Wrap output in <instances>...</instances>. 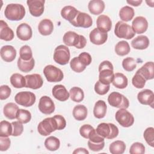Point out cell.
Listing matches in <instances>:
<instances>
[{"mask_svg": "<svg viewBox=\"0 0 154 154\" xmlns=\"http://www.w3.org/2000/svg\"><path fill=\"white\" fill-rule=\"evenodd\" d=\"M141 74L146 80L152 79L154 78V64L153 62L149 61L146 63L137 71Z\"/></svg>", "mask_w": 154, "mask_h": 154, "instance_id": "cell-23", "label": "cell"}, {"mask_svg": "<svg viewBox=\"0 0 154 154\" xmlns=\"http://www.w3.org/2000/svg\"><path fill=\"white\" fill-rule=\"evenodd\" d=\"M53 96L60 101H66L70 97L69 93L66 90V87L63 85H55L52 90Z\"/></svg>", "mask_w": 154, "mask_h": 154, "instance_id": "cell-21", "label": "cell"}, {"mask_svg": "<svg viewBox=\"0 0 154 154\" xmlns=\"http://www.w3.org/2000/svg\"><path fill=\"white\" fill-rule=\"evenodd\" d=\"M16 119L17 120L22 124L28 123L31 119V112L26 109H19L16 115Z\"/></svg>", "mask_w": 154, "mask_h": 154, "instance_id": "cell-41", "label": "cell"}, {"mask_svg": "<svg viewBox=\"0 0 154 154\" xmlns=\"http://www.w3.org/2000/svg\"><path fill=\"white\" fill-rule=\"evenodd\" d=\"M131 27L135 33H144L148 28L147 20L144 17L137 16L133 20Z\"/></svg>", "mask_w": 154, "mask_h": 154, "instance_id": "cell-17", "label": "cell"}, {"mask_svg": "<svg viewBox=\"0 0 154 154\" xmlns=\"http://www.w3.org/2000/svg\"><path fill=\"white\" fill-rule=\"evenodd\" d=\"M105 146V141L101 143H93L88 140V146L89 149L94 152H98L102 150Z\"/></svg>", "mask_w": 154, "mask_h": 154, "instance_id": "cell-53", "label": "cell"}, {"mask_svg": "<svg viewBox=\"0 0 154 154\" xmlns=\"http://www.w3.org/2000/svg\"><path fill=\"white\" fill-rule=\"evenodd\" d=\"M45 1L28 0L26 1L30 14L34 17L40 16L44 12Z\"/></svg>", "mask_w": 154, "mask_h": 154, "instance_id": "cell-13", "label": "cell"}, {"mask_svg": "<svg viewBox=\"0 0 154 154\" xmlns=\"http://www.w3.org/2000/svg\"><path fill=\"white\" fill-rule=\"evenodd\" d=\"M70 66L72 70L75 72L80 73L85 69L86 66H85L79 59L78 57H74L70 61Z\"/></svg>", "mask_w": 154, "mask_h": 154, "instance_id": "cell-42", "label": "cell"}, {"mask_svg": "<svg viewBox=\"0 0 154 154\" xmlns=\"http://www.w3.org/2000/svg\"><path fill=\"white\" fill-rule=\"evenodd\" d=\"M35 95L30 91H21L17 93L14 97L15 102L23 106H31L35 102Z\"/></svg>", "mask_w": 154, "mask_h": 154, "instance_id": "cell-11", "label": "cell"}, {"mask_svg": "<svg viewBox=\"0 0 154 154\" xmlns=\"http://www.w3.org/2000/svg\"><path fill=\"white\" fill-rule=\"evenodd\" d=\"M89 11L94 15L101 14L105 8V3L101 0H91L88 5Z\"/></svg>", "mask_w": 154, "mask_h": 154, "instance_id": "cell-27", "label": "cell"}, {"mask_svg": "<svg viewBox=\"0 0 154 154\" xmlns=\"http://www.w3.org/2000/svg\"><path fill=\"white\" fill-rule=\"evenodd\" d=\"M96 131L103 138L111 140L117 137L119 134L118 128L115 125L111 123H100L97 126Z\"/></svg>", "mask_w": 154, "mask_h": 154, "instance_id": "cell-4", "label": "cell"}, {"mask_svg": "<svg viewBox=\"0 0 154 154\" xmlns=\"http://www.w3.org/2000/svg\"><path fill=\"white\" fill-rule=\"evenodd\" d=\"M12 127H13V131H12V136L17 137L20 135L23 131V126L22 125V123L17 122H13L11 123Z\"/></svg>", "mask_w": 154, "mask_h": 154, "instance_id": "cell-49", "label": "cell"}, {"mask_svg": "<svg viewBox=\"0 0 154 154\" xmlns=\"http://www.w3.org/2000/svg\"><path fill=\"white\" fill-rule=\"evenodd\" d=\"M145 152V147L143 144L135 142L133 143L129 149L131 154H143Z\"/></svg>", "mask_w": 154, "mask_h": 154, "instance_id": "cell-48", "label": "cell"}, {"mask_svg": "<svg viewBox=\"0 0 154 154\" xmlns=\"http://www.w3.org/2000/svg\"><path fill=\"white\" fill-rule=\"evenodd\" d=\"M4 14L10 20H20L25 15V9L20 4H9L5 7Z\"/></svg>", "mask_w": 154, "mask_h": 154, "instance_id": "cell-2", "label": "cell"}, {"mask_svg": "<svg viewBox=\"0 0 154 154\" xmlns=\"http://www.w3.org/2000/svg\"><path fill=\"white\" fill-rule=\"evenodd\" d=\"M143 136L147 143L151 147H154V128L153 127L147 128L144 131Z\"/></svg>", "mask_w": 154, "mask_h": 154, "instance_id": "cell-45", "label": "cell"}, {"mask_svg": "<svg viewBox=\"0 0 154 154\" xmlns=\"http://www.w3.org/2000/svg\"><path fill=\"white\" fill-rule=\"evenodd\" d=\"M70 57V51L66 46L59 45L55 49L54 60L57 63L60 65H65L69 63Z\"/></svg>", "mask_w": 154, "mask_h": 154, "instance_id": "cell-9", "label": "cell"}, {"mask_svg": "<svg viewBox=\"0 0 154 154\" xmlns=\"http://www.w3.org/2000/svg\"><path fill=\"white\" fill-rule=\"evenodd\" d=\"M78 12L79 11L77 10L74 7L67 5L62 8L61 11V15L63 18L70 22L75 19Z\"/></svg>", "mask_w": 154, "mask_h": 154, "instance_id": "cell-29", "label": "cell"}, {"mask_svg": "<svg viewBox=\"0 0 154 154\" xmlns=\"http://www.w3.org/2000/svg\"><path fill=\"white\" fill-rule=\"evenodd\" d=\"M13 127L11 123L2 120L0 123V137H8L12 135Z\"/></svg>", "mask_w": 154, "mask_h": 154, "instance_id": "cell-40", "label": "cell"}, {"mask_svg": "<svg viewBox=\"0 0 154 154\" xmlns=\"http://www.w3.org/2000/svg\"><path fill=\"white\" fill-rule=\"evenodd\" d=\"M87 108L83 105H78L73 109V116L78 121L85 120L87 116Z\"/></svg>", "mask_w": 154, "mask_h": 154, "instance_id": "cell-33", "label": "cell"}, {"mask_svg": "<svg viewBox=\"0 0 154 154\" xmlns=\"http://www.w3.org/2000/svg\"><path fill=\"white\" fill-rule=\"evenodd\" d=\"M109 104L116 108L127 109L129 105V102L127 97L118 92H112L108 97Z\"/></svg>", "mask_w": 154, "mask_h": 154, "instance_id": "cell-7", "label": "cell"}, {"mask_svg": "<svg viewBox=\"0 0 154 154\" xmlns=\"http://www.w3.org/2000/svg\"><path fill=\"white\" fill-rule=\"evenodd\" d=\"M97 28L103 32L109 31L112 27V22L111 19L106 15H100L96 20Z\"/></svg>", "mask_w": 154, "mask_h": 154, "instance_id": "cell-20", "label": "cell"}, {"mask_svg": "<svg viewBox=\"0 0 154 154\" xmlns=\"http://www.w3.org/2000/svg\"><path fill=\"white\" fill-rule=\"evenodd\" d=\"M1 57L6 62L13 61L16 57V50L11 45H5L1 48Z\"/></svg>", "mask_w": 154, "mask_h": 154, "instance_id": "cell-22", "label": "cell"}, {"mask_svg": "<svg viewBox=\"0 0 154 154\" xmlns=\"http://www.w3.org/2000/svg\"><path fill=\"white\" fill-rule=\"evenodd\" d=\"M146 80L145 78L137 72L132 79V83L133 85L137 88H142L146 84Z\"/></svg>", "mask_w": 154, "mask_h": 154, "instance_id": "cell-44", "label": "cell"}, {"mask_svg": "<svg viewBox=\"0 0 154 154\" xmlns=\"http://www.w3.org/2000/svg\"><path fill=\"white\" fill-rule=\"evenodd\" d=\"M126 149L125 143L120 140L112 142L109 147V150L112 154H122Z\"/></svg>", "mask_w": 154, "mask_h": 154, "instance_id": "cell-36", "label": "cell"}, {"mask_svg": "<svg viewBox=\"0 0 154 154\" xmlns=\"http://www.w3.org/2000/svg\"><path fill=\"white\" fill-rule=\"evenodd\" d=\"M19 109L18 106L12 102L7 103L3 108L4 116L8 119L13 120L16 119V115Z\"/></svg>", "mask_w": 154, "mask_h": 154, "instance_id": "cell-30", "label": "cell"}, {"mask_svg": "<svg viewBox=\"0 0 154 154\" xmlns=\"http://www.w3.org/2000/svg\"><path fill=\"white\" fill-rule=\"evenodd\" d=\"M99 81L104 84H109L114 78L113 66L107 60L102 61L99 66Z\"/></svg>", "mask_w": 154, "mask_h": 154, "instance_id": "cell-3", "label": "cell"}, {"mask_svg": "<svg viewBox=\"0 0 154 154\" xmlns=\"http://www.w3.org/2000/svg\"><path fill=\"white\" fill-rule=\"evenodd\" d=\"M46 79L50 82H57L63 80L64 75L61 69L53 66L48 65L43 69Z\"/></svg>", "mask_w": 154, "mask_h": 154, "instance_id": "cell-8", "label": "cell"}, {"mask_svg": "<svg viewBox=\"0 0 154 154\" xmlns=\"http://www.w3.org/2000/svg\"><path fill=\"white\" fill-rule=\"evenodd\" d=\"M73 153H85V154H88L89 153V152L85 149V148H82V147H80V148H78V149H76L73 152Z\"/></svg>", "mask_w": 154, "mask_h": 154, "instance_id": "cell-56", "label": "cell"}, {"mask_svg": "<svg viewBox=\"0 0 154 154\" xmlns=\"http://www.w3.org/2000/svg\"><path fill=\"white\" fill-rule=\"evenodd\" d=\"M69 95L71 99L76 102H80L84 98L83 90L78 87H72L69 91Z\"/></svg>", "mask_w": 154, "mask_h": 154, "instance_id": "cell-39", "label": "cell"}, {"mask_svg": "<svg viewBox=\"0 0 154 154\" xmlns=\"http://www.w3.org/2000/svg\"><path fill=\"white\" fill-rule=\"evenodd\" d=\"M122 66L127 72L133 71L137 67V62L134 58L132 57H127L123 59L122 61Z\"/></svg>", "mask_w": 154, "mask_h": 154, "instance_id": "cell-43", "label": "cell"}, {"mask_svg": "<svg viewBox=\"0 0 154 154\" xmlns=\"http://www.w3.org/2000/svg\"><path fill=\"white\" fill-rule=\"evenodd\" d=\"M55 104L53 100L47 96H42L38 103V109L45 114H51L55 111Z\"/></svg>", "mask_w": 154, "mask_h": 154, "instance_id": "cell-14", "label": "cell"}, {"mask_svg": "<svg viewBox=\"0 0 154 154\" xmlns=\"http://www.w3.org/2000/svg\"><path fill=\"white\" fill-rule=\"evenodd\" d=\"M63 40L66 45L75 46L77 49H82L87 44V40L84 36L70 31L64 34Z\"/></svg>", "mask_w": 154, "mask_h": 154, "instance_id": "cell-1", "label": "cell"}, {"mask_svg": "<svg viewBox=\"0 0 154 154\" xmlns=\"http://www.w3.org/2000/svg\"><path fill=\"white\" fill-rule=\"evenodd\" d=\"M10 140L8 137H0V150L6 151L10 146Z\"/></svg>", "mask_w": 154, "mask_h": 154, "instance_id": "cell-52", "label": "cell"}, {"mask_svg": "<svg viewBox=\"0 0 154 154\" xmlns=\"http://www.w3.org/2000/svg\"><path fill=\"white\" fill-rule=\"evenodd\" d=\"M34 60L32 58L29 60H23L20 57L17 60V66L19 69L23 72H29L32 70L34 67Z\"/></svg>", "mask_w": 154, "mask_h": 154, "instance_id": "cell-32", "label": "cell"}, {"mask_svg": "<svg viewBox=\"0 0 154 154\" xmlns=\"http://www.w3.org/2000/svg\"><path fill=\"white\" fill-rule=\"evenodd\" d=\"M13 30L8 26L7 23L2 20H0V38L5 41H11L14 38Z\"/></svg>", "mask_w": 154, "mask_h": 154, "instance_id": "cell-24", "label": "cell"}, {"mask_svg": "<svg viewBox=\"0 0 154 154\" xmlns=\"http://www.w3.org/2000/svg\"><path fill=\"white\" fill-rule=\"evenodd\" d=\"M11 90L7 85H1L0 87V99L5 100L7 99L11 94Z\"/></svg>", "mask_w": 154, "mask_h": 154, "instance_id": "cell-51", "label": "cell"}, {"mask_svg": "<svg viewBox=\"0 0 154 154\" xmlns=\"http://www.w3.org/2000/svg\"><path fill=\"white\" fill-rule=\"evenodd\" d=\"M116 120L123 127L128 128L131 126L134 123V117L133 115L126 110V109L121 108L116 113Z\"/></svg>", "mask_w": 154, "mask_h": 154, "instance_id": "cell-10", "label": "cell"}, {"mask_svg": "<svg viewBox=\"0 0 154 154\" xmlns=\"http://www.w3.org/2000/svg\"><path fill=\"white\" fill-rule=\"evenodd\" d=\"M20 58L23 60H29L32 58V53L31 48L28 45H24L20 48Z\"/></svg>", "mask_w": 154, "mask_h": 154, "instance_id": "cell-46", "label": "cell"}, {"mask_svg": "<svg viewBox=\"0 0 154 154\" xmlns=\"http://www.w3.org/2000/svg\"><path fill=\"white\" fill-rule=\"evenodd\" d=\"M107 106L105 101L102 100H99L94 105L93 109V114L97 119L103 118L106 113Z\"/></svg>", "mask_w": 154, "mask_h": 154, "instance_id": "cell-28", "label": "cell"}, {"mask_svg": "<svg viewBox=\"0 0 154 154\" xmlns=\"http://www.w3.org/2000/svg\"><path fill=\"white\" fill-rule=\"evenodd\" d=\"M110 88L109 84H104L99 81H97L94 85V90L99 95H104L108 93Z\"/></svg>", "mask_w": 154, "mask_h": 154, "instance_id": "cell-47", "label": "cell"}, {"mask_svg": "<svg viewBox=\"0 0 154 154\" xmlns=\"http://www.w3.org/2000/svg\"><path fill=\"white\" fill-rule=\"evenodd\" d=\"M78 58H79V60L86 66L90 64V63H91V61H92L91 55L88 53L85 52L81 53L79 55Z\"/></svg>", "mask_w": 154, "mask_h": 154, "instance_id": "cell-54", "label": "cell"}, {"mask_svg": "<svg viewBox=\"0 0 154 154\" xmlns=\"http://www.w3.org/2000/svg\"><path fill=\"white\" fill-rule=\"evenodd\" d=\"M56 130H58V127L56 120L53 117L45 119L37 126L38 133L43 136H48Z\"/></svg>", "mask_w": 154, "mask_h": 154, "instance_id": "cell-6", "label": "cell"}, {"mask_svg": "<svg viewBox=\"0 0 154 154\" xmlns=\"http://www.w3.org/2000/svg\"><path fill=\"white\" fill-rule=\"evenodd\" d=\"M93 129H94V128L91 125H84L82 126H81L79 129V133L82 137L88 139L89 135Z\"/></svg>", "mask_w": 154, "mask_h": 154, "instance_id": "cell-50", "label": "cell"}, {"mask_svg": "<svg viewBox=\"0 0 154 154\" xmlns=\"http://www.w3.org/2000/svg\"><path fill=\"white\" fill-rule=\"evenodd\" d=\"M25 78L26 79L25 87L26 88L36 90L40 88L43 85V81L42 76L39 74L34 73L31 75H27Z\"/></svg>", "mask_w": 154, "mask_h": 154, "instance_id": "cell-15", "label": "cell"}, {"mask_svg": "<svg viewBox=\"0 0 154 154\" xmlns=\"http://www.w3.org/2000/svg\"><path fill=\"white\" fill-rule=\"evenodd\" d=\"M134 10L128 5H126L122 7L119 11L120 18L125 22L131 20L134 17Z\"/></svg>", "mask_w": 154, "mask_h": 154, "instance_id": "cell-34", "label": "cell"}, {"mask_svg": "<svg viewBox=\"0 0 154 154\" xmlns=\"http://www.w3.org/2000/svg\"><path fill=\"white\" fill-rule=\"evenodd\" d=\"M90 42L96 45H101L106 42L108 38V34L103 32L97 28L93 29L89 35Z\"/></svg>", "mask_w": 154, "mask_h": 154, "instance_id": "cell-16", "label": "cell"}, {"mask_svg": "<svg viewBox=\"0 0 154 154\" xmlns=\"http://www.w3.org/2000/svg\"><path fill=\"white\" fill-rule=\"evenodd\" d=\"M130 51L131 48L129 43L125 40L119 42L115 46V52L120 56H125L128 54Z\"/></svg>", "mask_w": 154, "mask_h": 154, "instance_id": "cell-37", "label": "cell"}, {"mask_svg": "<svg viewBox=\"0 0 154 154\" xmlns=\"http://www.w3.org/2000/svg\"><path fill=\"white\" fill-rule=\"evenodd\" d=\"M114 33L117 37L125 38L126 40L132 38L135 34L132 27L123 21H119L117 22L115 26Z\"/></svg>", "mask_w": 154, "mask_h": 154, "instance_id": "cell-5", "label": "cell"}, {"mask_svg": "<svg viewBox=\"0 0 154 154\" xmlns=\"http://www.w3.org/2000/svg\"><path fill=\"white\" fill-rule=\"evenodd\" d=\"M10 82L11 85L16 88L25 87V78L19 73H14L10 77Z\"/></svg>", "mask_w": 154, "mask_h": 154, "instance_id": "cell-35", "label": "cell"}, {"mask_svg": "<svg viewBox=\"0 0 154 154\" xmlns=\"http://www.w3.org/2000/svg\"><path fill=\"white\" fill-rule=\"evenodd\" d=\"M60 141L59 139L54 136L48 137L45 141V147L50 151H55L59 149Z\"/></svg>", "mask_w": 154, "mask_h": 154, "instance_id": "cell-38", "label": "cell"}, {"mask_svg": "<svg viewBox=\"0 0 154 154\" xmlns=\"http://www.w3.org/2000/svg\"><path fill=\"white\" fill-rule=\"evenodd\" d=\"M17 37L21 40H29L32 35L31 27L26 23L20 24L16 29Z\"/></svg>", "mask_w": 154, "mask_h": 154, "instance_id": "cell-18", "label": "cell"}, {"mask_svg": "<svg viewBox=\"0 0 154 154\" xmlns=\"http://www.w3.org/2000/svg\"><path fill=\"white\" fill-rule=\"evenodd\" d=\"M57 122L58 130L63 129L66 126V121L64 117L61 115H55L53 117Z\"/></svg>", "mask_w": 154, "mask_h": 154, "instance_id": "cell-55", "label": "cell"}, {"mask_svg": "<svg viewBox=\"0 0 154 154\" xmlns=\"http://www.w3.org/2000/svg\"><path fill=\"white\" fill-rule=\"evenodd\" d=\"M114 86L120 89L125 88L128 83L127 77L122 73H116L112 81Z\"/></svg>", "mask_w": 154, "mask_h": 154, "instance_id": "cell-31", "label": "cell"}, {"mask_svg": "<svg viewBox=\"0 0 154 154\" xmlns=\"http://www.w3.org/2000/svg\"><path fill=\"white\" fill-rule=\"evenodd\" d=\"M70 23L75 27H82L87 28L90 27L92 25L93 20L91 17L88 14L79 11L75 19Z\"/></svg>", "mask_w": 154, "mask_h": 154, "instance_id": "cell-12", "label": "cell"}, {"mask_svg": "<svg viewBox=\"0 0 154 154\" xmlns=\"http://www.w3.org/2000/svg\"><path fill=\"white\" fill-rule=\"evenodd\" d=\"M137 99L140 103L143 105H150L152 107L153 106L154 103V93L149 89H145L138 93Z\"/></svg>", "mask_w": 154, "mask_h": 154, "instance_id": "cell-19", "label": "cell"}, {"mask_svg": "<svg viewBox=\"0 0 154 154\" xmlns=\"http://www.w3.org/2000/svg\"><path fill=\"white\" fill-rule=\"evenodd\" d=\"M38 29L40 34L43 35H49L54 30L53 23L50 19H43L40 22L38 25Z\"/></svg>", "mask_w": 154, "mask_h": 154, "instance_id": "cell-26", "label": "cell"}, {"mask_svg": "<svg viewBox=\"0 0 154 154\" xmlns=\"http://www.w3.org/2000/svg\"><path fill=\"white\" fill-rule=\"evenodd\" d=\"M143 1L142 0H139V1H127V3L132 5L133 6L135 7H137L139 6L141 3H142Z\"/></svg>", "mask_w": 154, "mask_h": 154, "instance_id": "cell-57", "label": "cell"}, {"mask_svg": "<svg viewBox=\"0 0 154 154\" xmlns=\"http://www.w3.org/2000/svg\"><path fill=\"white\" fill-rule=\"evenodd\" d=\"M149 39L144 35H140L134 38L131 42V46L135 49L143 50L148 48Z\"/></svg>", "mask_w": 154, "mask_h": 154, "instance_id": "cell-25", "label": "cell"}]
</instances>
